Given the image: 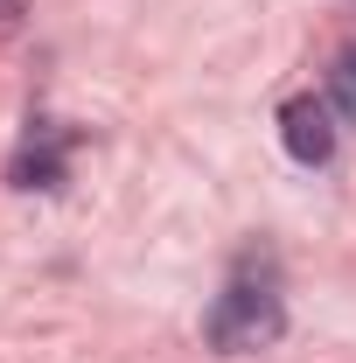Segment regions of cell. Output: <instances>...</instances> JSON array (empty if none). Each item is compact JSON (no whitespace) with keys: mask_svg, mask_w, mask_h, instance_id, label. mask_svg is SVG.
<instances>
[{"mask_svg":"<svg viewBox=\"0 0 356 363\" xmlns=\"http://www.w3.org/2000/svg\"><path fill=\"white\" fill-rule=\"evenodd\" d=\"M287 335V294H279V259L272 252H238L223 294L203 315V342L217 357H252Z\"/></svg>","mask_w":356,"mask_h":363,"instance_id":"6da1fadb","label":"cell"},{"mask_svg":"<svg viewBox=\"0 0 356 363\" xmlns=\"http://www.w3.org/2000/svg\"><path fill=\"white\" fill-rule=\"evenodd\" d=\"M84 147L77 126H63V119H28L21 126V147H14V161H7V182L21 189V196H56L63 182H70V154Z\"/></svg>","mask_w":356,"mask_h":363,"instance_id":"7a4b0ae2","label":"cell"},{"mask_svg":"<svg viewBox=\"0 0 356 363\" xmlns=\"http://www.w3.org/2000/svg\"><path fill=\"white\" fill-rule=\"evenodd\" d=\"M343 112L328 105V98H287L279 105V147L301 161V168H328L335 161V147H343Z\"/></svg>","mask_w":356,"mask_h":363,"instance_id":"3957f363","label":"cell"},{"mask_svg":"<svg viewBox=\"0 0 356 363\" xmlns=\"http://www.w3.org/2000/svg\"><path fill=\"white\" fill-rule=\"evenodd\" d=\"M328 105L356 119V49H343V63H335V77H328Z\"/></svg>","mask_w":356,"mask_h":363,"instance_id":"277c9868","label":"cell"},{"mask_svg":"<svg viewBox=\"0 0 356 363\" xmlns=\"http://www.w3.org/2000/svg\"><path fill=\"white\" fill-rule=\"evenodd\" d=\"M21 21H28V0H0V43L21 35Z\"/></svg>","mask_w":356,"mask_h":363,"instance_id":"5b68a950","label":"cell"}]
</instances>
